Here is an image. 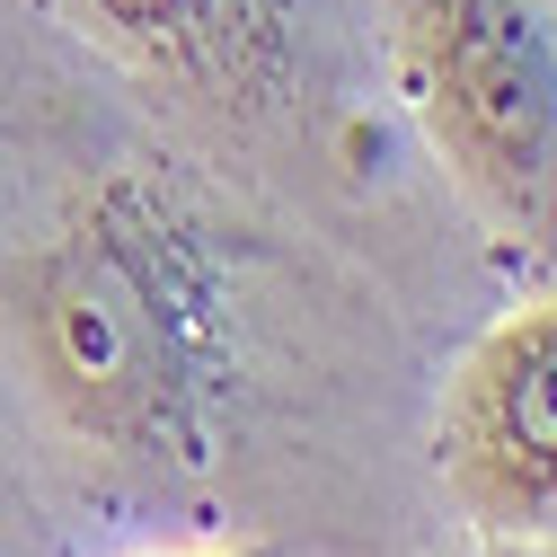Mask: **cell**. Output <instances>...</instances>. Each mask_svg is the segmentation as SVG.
Returning a JSON list of instances; mask_svg holds the SVG:
<instances>
[{
	"label": "cell",
	"instance_id": "obj_5",
	"mask_svg": "<svg viewBox=\"0 0 557 557\" xmlns=\"http://www.w3.org/2000/svg\"><path fill=\"white\" fill-rule=\"evenodd\" d=\"M143 557H257V548H143Z\"/></svg>",
	"mask_w": 557,
	"mask_h": 557
},
{
	"label": "cell",
	"instance_id": "obj_1",
	"mask_svg": "<svg viewBox=\"0 0 557 557\" xmlns=\"http://www.w3.org/2000/svg\"><path fill=\"white\" fill-rule=\"evenodd\" d=\"M434 372L345 239L0 0V557H451Z\"/></svg>",
	"mask_w": 557,
	"mask_h": 557
},
{
	"label": "cell",
	"instance_id": "obj_2",
	"mask_svg": "<svg viewBox=\"0 0 557 557\" xmlns=\"http://www.w3.org/2000/svg\"><path fill=\"white\" fill-rule=\"evenodd\" d=\"M213 160L345 239L443 345L513 284L389 98L372 0H27Z\"/></svg>",
	"mask_w": 557,
	"mask_h": 557
},
{
	"label": "cell",
	"instance_id": "obj_4",
	"mask_svg": "<svg viewBox=\"0 0 557 557\" xmlns=\"http://www.w3.org/2000/svg\"><path fill=\"white\" fill-rule=\"evenodd\" d=\"M425 486L451 557H557V284H522L443 345Z\"/></svg>",
	"mask_w": 557,
	"mask_h": 557
},
{
	"label": "cell",
	"instance_id": "obj_3",
	"mask_svg": "<svg viewBox=\"0 0 557 557\" xmlns=\"http://www.w3.org/2000/svg\"><path fill=\"white\" fill-rule=\"evenodd\" d=\"M425 169L505 284H557V0H372Z\"/></svg>",
	"mask_w": 557,
	"mask_h": 557
}]
</instances>
